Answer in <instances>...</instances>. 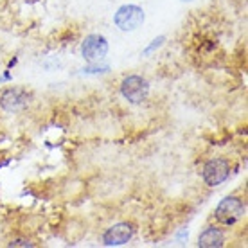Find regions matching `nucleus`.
<instances>
[{
  "instance_id": "obj_1",
  "label": "nucleus",
  "mask_w": 248,
  "mask_h": 248,
  "mask_svg": "<svg viewBox=\"0 0 248 248\" xmlns=\"http://www.w3.org/2000/svg\"><path fill=\"white\" fill-rule=\"evenodd\" d=\"M245 211H247V207L241 202V198H237V196H227L216 207V217L219 223L234 225L236 221H239L245 216Z\"/></svg>"
},
{
  "instance_id": "obj_2",
  "label": "nucleus",
  "mask_w": 248,
  "mask_h": 248,
  "mask_svg": "<svg viewBox=\"0 0 248 248\" xmlns=\"http://www.w3.org/2000/svg\"><path fill=\"white\" fill-rule=\"evenodd\" d=\"M113 20H115V25H117L121 31H135L137 27L142 25L144 11L142 7L128 4V6L119 7Z\"/></svg>"
},
{
  "instance_id": "obj_3",
  "label": "nucleus",
  "mask_w": 248,
  "mask_h": 248,
  "mask_svg": "<svg viewBox=\"0 0 248 248\" xmlns=\"http://www.w3.org/2000/svg\"><path fill=\"white\" fill-rule=\"evenodd\" d=\"M121 93L124 99H128L133 105L142 103L149 93V85L148 81L140 78V76H128L121 85Z\"/></svg>"
},
{
  "instance_id": "obj_4",
  "label": "nucleus",
  "mask_w": 248,
  "mask_h": 248,
  "mask_svg": "<svg viewBox=\"0 0 248 248\" xmlns=\"http://www.w3.org/2000/svg\"><path fill=\"white\" fill-rule=\"evenodd\" d=\"M229 173H230V164L225 158H211L203 166V171H202L205 184L211 187L223 184L229 178Z\"/></svg>"
},
{
  "instance_id": "obj_5",
  "label": "nucleus",
  "mask_w": 248,
  "mask_h": 248,
  "mask_svg": "<svg viewBox=\"0 0 248 248\" xmlns=\"http://www.w3.org/2000/svg\"><path fill=\"white\" fill-rule=\"evenodd\" d=\"M108 52V42L105 36L99 34H90L85 38V42L81 45V54L88 63H97L106 56Z\"/></svg>"
},
{
  "instance_id": "obj_6",
  "label": "nucleus",
  "mask_w": 248,
  "mask_h": 248,
  "mask_svg": "<svg viewBox=\"0 0 248 248\" xmlns=\"http://www.w3.org/2000/svg\"><path fill=\"white\" fill-rule=\"evenodd\" d=\"M29 105V93L22 88H9L0 97V108L4 112H20Z\"/></svg>"
},
{
  "instance_id": "obj_7",
  "label": "nucleus",
  "mask_w": 248,
  "mask_h": 248,
  "mask_svg": "<svg viewBox=\"0 0 248 248\" xmlns=\"http://www.w3.org/2000/svg\"><path fill=\"white\" fill-rule=\"evenodd\" d=\"M133 234H135L133 225L117 223L113 225V227H110L103 234V243H105L106 247H121V245H126V243L130 241L131 237H133Z\"/></svg>"
},
{
  "instance_id": "obj_8",
  "label": "nucleus",
  "mask_w": 248,
  "mask_h": 248,
  "mask_svg": "<svg viewBox=\"0 0 248 248\" xmlns=\"http://www.w3.org/2000/svg\"><path fill=\"white\" fill-rule=\"evenodd\" d=\"M225 245V236L223 232L216 227H209L205 229L198 237V247L202 248H219Z\"/></svg>"
},
{
  "instance_id": "obj_9",
  "label": "nucleus",
  "mask_w": 248,
  "mask_h": 248,
  "mask_svg": "<svg viewBox=\"0 0 248 248\" xmlns=\"http://www.w3.org/2000/svg\"><path fill=\"white\" fill-rule=\"evenodd\" d=\"M164 40H166V36H158L156 40H153V44H151V45L148 47V49L144 50V54H146V56H149V54H151L153 50L158 49V47H160V45L164 44Z\"/></svg>"
},
{
  "instance_id": "obj_10",
  "label": "nucleus",
  "mask_w": 248,
  "mask_h": 248,
  "mask_svg": "<svg viewBox=\"0 0 248 248\" xmlns=\"http://www.w3.org/2000/svg\"><path fill=\"white\" fill-rule=\"evenodd\" d=\"M9 247H34V245L29 241H25V239H15V241L9 243Z\"/></svg>"
},
{
  "instance_id": "obj_11",
  "label": "nucleus",
  "mask_w": 248,
  "mask_h": 248,
  "mask_svg": "<svg viewBox=\"0 0 248 248\" xmlns=\"http://www.w3.org/2000/svg\"><path fill=\"white\" fill-rule=\"evenodd\" d=\"M184 2H187V0H184Z\"/></svg>"
}]
</instances>
